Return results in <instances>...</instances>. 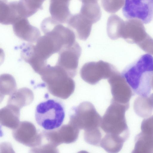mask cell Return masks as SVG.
<instances>
[{"mask_svg": "<svg viewBox=\"0 0 153 153\" xmlns=\"http://www.w3.org/2000/svg\"><path fill=\"white\" fill-rule=\"evenodd\" d=\"M71 0H50L49 12L52 17L61 24L67 23L71 15L69 9Z\"/></svg>", "mask_w": 153, "mask_h": 153, "instance_id": "14", "label": "cell"}, {"mask_svg": "<svg viewBox=\"0 0 153 153\" xmlns=\"http://www.w3.org/2000/svg\"><path fill=\"white\" fill-rule=\"evenodd\" d=\"M46 0H19L25 18H27L35 14L39 10L42 9V4Z\"/></svg>", "mask_w": 153, "mask_h": 153, "instance_id": "19", "label": "cell"}, {"mask_svg": "<svg viewBox=\"0 0 153 153\" xmlns=\"http://www.w3.org/2000/svg\"><path fill=\"white\" fill-rule=\"evenodd\" d=\"M117 71L113 65L100 60L84 64L80 70V75L85 81L94 85L102 79H108Z\"/></svg>", "mask_w": 153, "mask_h": 153, "instance_id": "6", "label": "cell"}, {"mask_svg": "<svg viewBox=\"0 0 153 153\" xmlns=\"http://www.w3.org/2000/svg\"><path fill=\"white\" fill-rule=\"evenodd\" d=\"M79 131V129L69 123L53 130L55 138L59 145L75 142L78 138Z\"/></svg>", "mask_w": 153, "mask_h": 153, "instance_id": "15", "label": "cell"}, {"mask_svg": "<svg viewBox=\"0 0 153 153\" xmlns=\"http://www.w3.org/2000/svg\"><path fill=\"white\" fill-rule=\"evenodd\" d=\"M129 104L118 103L112 99L111 104L102 118L100 125L105 136L122 140L124 142L129 136L125 114Z\"/></svg>", "mask_w": 153, "mask_h": 153, "instance_id": "2", "label": "cell"}, {"mask_svg": "<svg viewBox=\"0 0 153 153\" xmlns=\"http://www.w3.org/2000/svg\"><path fill=\"white\" fill-rule=\"evenodd\" d=\"M121 74L134 93L148 96L151 92L153 77V56L149 53L142 55L127 66Z\"/></svg>", "mask_w": 153, "mask_h": 153, "instance_id": "1", "label": "cell"}, {"mask_svg": "<svg viewBox=\"0 0 153 153\" xmlns=\"http://www.w3.org/2000/svg\"><path fill=\"white\" fill-rule=\"evenodd\" d=\"M111 87L112 99L122 104H129V101L134 93L121 74L117 71L108 79Z\"/></svg>", "mask_w": 153, "mask_h": 153, "instance_id": "10", "label": "cell"}, {"mask_svg": "<svg viewBox=\"0 0 153 153\" xmlns=\"http://www.w3.org/2000/svg\"><path fill=\"white\" fill-rule=\"evenodd\" d=\"M1 86L2 88V91L8 92L15 91L16 84L14 77L8 74H3L0 76Z\"/></svg>", "mask_w": 153, "mask_h": 153, "instance_id": "20", "label": "cell"}, {"mask_svg": "<svg viewBox=\"0 0 153 153\" xmlns=\"http://www.w3.org/2000/svg\"><path fill=\"white\" fill-rule=\"evenodd\" d=\"M123 16L128 19H137L147 24L153 17V0H124Z\"/></svg>", "mask_w": 153, "mask_h": 153, "instance_id": "8", "label": "cell"}, {"mask_svg": "<svg viewBox=\"0 0 153 153\" xmlns=\"http://www.w3.org/2000/svg\"><path fill=\"white\" fill-rule=\"evenodd\" d=\"M82 49L76 42L71 46L62 49L59 53L56 65L65 70L72 78L76 75Z\"/></svg>", "mask_w": 153, "mask_h": 153, "instance_id": "9", "label": "cell"}, {"mask_svg": "<svg viewBox=\"0 0 153 153\" xmlns=\"http://www.w3.org/2000/svg\"><path fill=\"white\" fill-rule=\"evenodd\" d=\"M124 22L117 15L113 14L108 18L107 23V32L111 39L116 40L121 37Z\"/></svg>", "mask_w": 153, "mask_h": 153, "instance_id": "17", "label": "cell"}, {"mask_svg": "<svg viewBox=\"0 0 153 153\" xmlns=\"http://www.w3.org/2000/svg\"><path fill=\"white\" fill-rule=\"evenodd\" d=\"M81 1L82 3L97 2L98 0H79Z\"/></svg>", "mask_w": 153, "mask_h": 153, "instance_id": "23", "label": "cell"}, {"mask_svg": "<svg viewBox=\"0 0 153 153\" xmlns=\"http://www.w3.org/2000/svg\"><path fill=\"white\" fill-rule=\"evenodd\" d=\"M65 116L63 104L56 99L40 102L36 106L35 111V119L37 124L46 130H53L60 127Z\"/></svg>", "mask_w": 153, "mask_h": 153, "instance_id": "4", "label": "cell"}, {"mask_svg": "<svg viewBox=\"0 0 153 153\" xmlns=\"http://www.w3.org/2000/svg\"><path fill=\"white\" fill-rule=\"evenodd\" d=\"M148 97L153 106V93L150 94Z\"/></svg>", "mask_w": 153, "mask_h": 153, "instance_id": "24", "label": "cell"}, {"mask_svg": "<svg viewBox=\"0 0 153 153\" xmlns=\"http://www.w3.org/2000/svg\"><path fill=\"white\" fill-rule=\"evenodd\" d=\"M79 13L93 24L98 22L101 16V9L97 2L82 3Z\"/></svg>", "mask_w": 153, "mask_h": 153, "instance_id": "18", "label": "cell"}, {"mask_svg": "<svg viewBox=\"0 0 153 153\" xmlns=\"http://www.w3.org/2000/svg\"><path fill=\"white\" fill-rule=\"evenodd\" d=\"M151 87L152 88L153 90V77L151 82Z\"/></svg>", "mask_w": 153, "mask_h": 153, "instance_id": "25", "label": "cell"}, {"mask_svg": "<svg viewBox=\"0 0 153 153\" xmlns=\"http://www.w3.org/2000/svg\"><path fill=\"white\" fill-rule=\"evenodd\" d=\"M25 131H23L22 130V131H19V132H22V134L19 133V134H22V137H24V138H25V139H26H26H30V137L31 139H32L30 137V136L31 135H33L32 134H37V133L35 134H33V133H32V134H31V133L34 131H28V129L27 131V130L25 129Z\"/></svg>", "mask_w": 153, "mask_h": 153, "instance_id": "22", "label": "cell"}, {"mask_svg": "<svg viewBox=\"0 0 153 153\" xmlns=\"http://www.w3.org/2000/svg\"><path fill=\"white\" fill-rule=\"evenodd\" d=\"M13 32L18 37L30 42H36L41 36L40 32L36 27L31 25L27 18H23L13 25Z\"/></svg>", "mask_w": 153, "mask_h": 153, "instance_id": "12", "label": "cell"}, {"mask_svg": "<svg viewBox=\"0 0 153 153\" xmlns=\"http://www.w3.org/2000/svg\"><path fill=\"white\" fill-rule=\"evenodd\" d=\"M102 118L92 103L85 101L72 108L69 123L84 130L86 134L100 129Z\"/></svg>", "mask_w": 153, "mask_h": 153, "instance_id": "5", "label": "cell"}, {"mask_svg": "<svg viewBox=\"0 0 153 153\" xmlns=\"http://www.w3.org/2000/svg\"><path fill=\"white\" fill-rule=\"evenodd\" d=\"M39 74L49 91L54 96L66 99L74 91L75 84L73 78L58 65H47Z\"/></svg>", "mask_w": 153, "mask_h": 153, "instance_id": "3", "label": "cell"}, {"mask_svg": "<svg viewBox=\"0 0 153 153\" xmlns=\"http://www.w3.org/2000/svg\"><path fill=\"white\" fill-rule=\"evenodd\" d=\"M124 0H101L102 7L108 13H113L117 12L124 3Z\"/></svg>", "mask_w": 153, "mask_h": 153, "instance_id": "21", "label": "cell"}, {"mask_svg": "<svg viewBox=\"0 0 153 153\" xmlns=\"http://www.w3.org/2000/svg\"><path fill=\"white\" fill-rule=\"evenodd\" d=\"M69 27L74 32L77 38L86 40L89 36L93 23L80 13L71 15L67 23Z\"/></svg>", "mask_w": 153, "mask_h": 153, "instance_id": "11", "label": "cell"}, {"mask_svg": "<svg viewBox=\"0 0 153 153\" xmlns=\"http://www.w3.org/2000/svg\"><path fill=\"white\" fill-rule=\"evenodd\" d=\"M134 109L138 116L143 118L151 116L153 112V106L148 96L137 98L134 102Z\"/></svg>", "mask_w": 153, "mask_h": 153, "instance_id": "16", "label": "cell"}, {"mask_svg": "<svg viewBox=\"0 0 153 153\" xmlns=\"http://www.w3.org/2000/svg\"><path fill=\"white\" fill-rule=\"evenodd\" d=\"M41 28L44 34H49L56 39L62 50L72 46L76 42V34L73 30L52 17L45 19L41 23Z\"/></svg>", "mask_w": 153, "mask_h": 153, "instance_id": "7", "label": "cell"}, {"mask_svg": "<svg viewBox=\"0 0 153 153\" xmlns=\"http://www.w3.org/2000/svg\"><path fill=\"white\" fill-rule=\"evenodd\" d=\"M23 17L18 1L0 0V22L4 25H13Z\"/></svg>", "mask_w": 153, "mask_h": 153, "instance_id": "13", "label": "cell"}]
</instances>
